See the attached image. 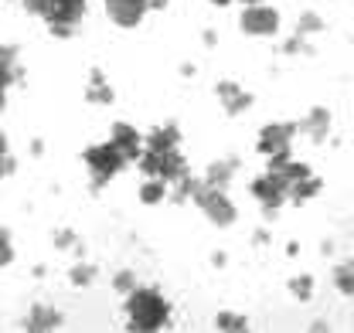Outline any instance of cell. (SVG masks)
Masks as SVG:
<instances>
[{"mask_svg": "<svg viewBox=\"0 0 354 333\" xmlns=\"http://www.w3.org/2000/svg\"><path fill=\"white\" fill-rule=\"evenodd\" d=\"M3 153H7V133L0 129V157H3Z\"/></svg>", "mask_w": 354, "mask_h": 333, "instance_id": "obj_30", "label": "cell"}, {"mask_svg": "<svg viewBox=\"0 0 354 333\" xmlns=\"http://www.w3.org/2000/svg\"><path fill=\"white\" fill-rule=\"evenodd\" d=\"M143 140H147V150H177L180 146V129L174 123L153 126Z\"/></svg>", "mask_w": 354, "mask_h": 333, "instance_id": "obj_15", "label": "cell"}, {"mask_svg": "<svg viewBox=\"0 0 354 333\" xmlns=\"http://www.w3.org/2000/svg\"><path fill=\"white\" fill-rule=\"evenodd\" d=\"M215 95H218L221 109L228 113V116H242L249 106H252V92H245L239 82H232V79H221L215 85Z\"/></svg>", "mask_w": 354, "mask_h": 333, "instance_id": "obj_10", "label": "cell"}, {"mask_svg": "<svg viewBox=\"0 0 354 333\" xmlns=\"http://www.w3.org/2000/svg\"><path fill=\"white\" fill-rule=\"evenodd\" d=\"M24 10L38 14L55 38H72L86 17V0H21Z\"/></svg>", "mask_w": 354, "mask_h": 333, "instance_id": "obj_2", "label": "cell"}, {"mask_svg": "<svg viewBox=\"0 0 354 333\" xmlns=\"http://www.w3.org/2000/svg\"><path fill=\"white\" fill-rule=\"evenodd\" d=\"M113 289L120 292V296H130L136 289V276H133L130 269H123V272H116V279H113Z\"/></svg>", "mask_w": 354, "mask_h": 333, "instance_id": "obj_24", "label": "cell"}, {"mask_svg": "<svg viewBox=\"0 0 354 333\" xmlns=\"http://www.w3.org/2000/svg\"><path fill=\"white\" fill-rule=\"evenodd\" d=\"M290 292H293V299H300V303L313 299V279H310V276H293V279H290Z\"/></svg>", "mask_w": 354, "mask_h": 333, "instance_id": "obj_21", "label": "cell"}, {"mask_svg": "<svg viewBox=\"0 0 354 333\" xmlns=\"http://www.w3.org/2000/svg\"><path fill=\"white\" fill-rule=\"evenodd\" d=\"M127 320H130V330L136 333L164 330L171 323V303L153 286H136L127 296Z\"/></svg>", "mask_w": 354, "mask_h": 333, "instance_id": "obj_1", "label": "cell"}, {"mask_svg": "<svg viewBox=\"0 0 354 333\" xmlns=\"http://www.w3.org/2000/svg\"><path fill=\"white\" fill-rule=\"evenodd\" d=\"M62 327V313L55 306H44V303H35L28 310V320H24V330L31 333H44V330H58Z\"/></svg>", "mask_w": 354, "mask_h": 333, "instance_id": "obj_12", "label": "cell"}, {"mask_svg": "<svg viewBox=\"0 0 354 333\" xmlns=\"http://www.w3.org/2000/svg\"><path fill=\"white\" fill-rule=\"evenodd\" d=\"M297 129H300L304 136H310L313 143H324L327 133H330V113H327L324 106H313V109H307V116L297 123Z\"/></svg>", "mask_w": 354, "mask_h": 333, "instance_id": "obj_11", "label": "cell"}, {"mask_svg": "<svg viewBox=\"0 0 354 333\" xmlns=\"http://www.w3.org/2000/svg\"><path fill=\"white\" fill-rule=\"evenodd\" d=\"M239 28L242 35H252V38H272L279 31V10L272 3H245Z\"/></svg>", "mask_w": 354, "mask_h": 333, "instance_id": "obj_6", "label": "cell"}, {"mask_svg": "<svg viewBox=\"0 0 354 333\" xmlns=\"http://www.w3.org/2000/svg\"><path fill=\"white\" fill-rule=\"evenodd\" d=\"M21 72H10V68H0V92H7L10 85H14V79H17Z\"/></svg>", "mask_w": 354, "mask_h": 333, "instance_id": "obj_29", "label": "cell"}, {"mask_svg": "<svg viewBox=\"0 0 354 333\" xmlns=\"http://www.w3.org/2000/svg\"><path fill=\"white\" fill-rule=\"evenodd\" d=\"M215 330H221V333H242V330H249V316H245V313L221 310L218 316H215Z\"/></svg>", "mask_w": 354, "mask_h": 333, "instance_id": "obj_18", "label": "cell"}, {"mask_svg": "<svg viewBox=\"0 0 354 333\" xmlns=\"http://www.w3.org/2000/svg\"><path fill=\"white\" fill-rule=\"evenodd\" d=\"M136 198H140V204H147V208H157V204H164V201L171 198V184H167L164 177H147V180L140 184Z\"/></svg>", "mask_w": 354, "mask_h": 333, "instance_id": "obj_14", "label": "cell"}, {"mask_svg": "<svg viewBox=\"0 0 354 333\" xmlns=\"http://www.w3.org/2000/svg\"><path fill=\"white\" fill-rule=\"evenodd\" d=\"M0 68L21 72V68H17V48H14V44H0Z\"/></svg>", "mask_w": 354, "mask_h": 333, "instance_id": "obj_26", "label": "cell"}, {"mask_svg": "<svg viewBox=\"0 0 354 333\" xmlns=\"http://www.w3.org/2000/svg\"><path fill=\"white\" fill-rule=\"evenodd\" d=\"M320 191H324V180H320L317 173H310V177L297 180V184L290 187V201H293V204H307V201H313Z\"/></svg>", "mask_w": 354, "mask_h": 333, "instance_id": "obj_17", "label": "cell"}, {"mask_svg": "<svg viewBox=\"0 0 354 333\" xmlns=\"http://www.w3.org/2000/svg\"><path fill=\"white\" fill-rule=\"evenodd\" d=\"M109 143L130 160V164H136L140 157H143V150H147V140H143V133L136 129L133 123H113L109 126Z\"/></svg>", "mask_w": 354, "mask_h": 333, "instance_id": "obj_8", "label": "cell"}, {"mask_svg": "<svg viewBox=\"0 0 354 333\" xmlns=\"http://www.w3.org/2000/svg\"><path fill=\"white\" fill-rule=\"evenodd\" d=\"M324 28H327V24H324V17H320V14H313V10L300 14V21H297V35H300V38L317 35V31H324Z\"/></svg>", "mask_w": 354, "mask_h": 333, "instance_id": "obj_19", "label": "cell"}, {"mask_svg": "<svg viewBox=\"0 0 354 333\" xmlns=\"http://www.w3.org/2000/svg\"><path fill=\"white\" fill-rule=\"evenodd\" d=\"M14 170H17L14 157H7V153H3V157H0V180H7V177H10Z\"/></svg>", "mask_w": 354, "mask_h": 333, "instance_id": "obj_28", "label": "cell"}, {"mask_svg": "<svg viewBox=\"0 0 354 333\" xmlns=\"http://www.w3.org/2000/svg\"><path fill=\"white\" fill-rule=\"evenodd\" d=\"M249 191H252V198L263 204L266 214L279 211L286 201H290V180H286L283 173H276V170H266L263 177H256Z\"/></svg>", "mask_w": 354, "mask_h": 333, "instance_id": "obj_5", "label": "cell"}, {"mask_svg": "<svg viewBox=\"0 0 354 333\" xmlns=\"http://www.w3.org/2000/svg\"><path fill=\"white\" fill-rule=\"evenodd\" d=\"M147 10H150V0H106L109 21H113L116 28H123V31L136 28V24L147 17Z\"/></svg>", "mask_w": 354, "mask_h": 333, "instance_id": "obj_9", "label": "cell"}, {"mask_svg": "<svg viewBox=\"0 0 354 333\" xmlns=\"http://www.w3.org/2000/svg\"><path fill=\"white\" fill-rule=\"evenodd\" d=\"M300 129L297 123H269L259 129V140H256V150L263 153V157H276V153H286V150H293V136H297Z\"/></svg>", "mask_w": 354, "mask_h": 333, "instance_id": "obj_7", "label": "cell"}, {"mask_svg": "<svg viewBox=\"0 0 354 333\" xmlns=\"http://www.w3.org/2000/svg\"><path fill=\"white\" fill-rule=\"evenodd\" d=\"M235 173H239V160L235 157H221V160H215V164L205 170V180L215 184V187H228Z\"/></svg>", "mask_w": 354, "mask_h": 333, "instance_id": "obj_16", "label": "cell"}, {"mask_svg": "<svg viewBox=\"0 0 354 333\" xmlns=\"http://www.w3.org/2000/svg\"><path fill=\"white\" fill-rule=\"evenodd\" d=\"M242 3H263V0H242Z\"/></svg>", "mask_w": 354, "mask_h": 333, "instance_id": "obj_32", "label": "cell"}, {"mask_svg": "<svg viewBox=\"0 0 354 333\" xmlns=\"http://www.w3.org/2000/svg\"><path fill=\"white\" fill-rule=\"evenodd\" d=\"M113 99H116V92H113V85L106 79V72L92 68L86 82V102H92V106H113Z\"/></svg>", "mask_w": 354, "mask_h": 333, "instance_id": "obj_13", "label": "cell"}, {"mask_svg": "<svg viewBox=\"0 0 354 333\" xmlns=\"http://www.w3.org/2000/svg\"><path fill=\"white\" fill-rule=\"evenodd\" d=\"M55 245L58 249H75L79 245V235L72 228H62V231H55Z\"/></svg>", "mask_w": 354, "mask_h": 333, "instance_id": "obj_27", "label": "cell"}, {"mask_svg": "<svg viewBox=\"0 0 354 333\" xmlns=\"http://www.w3.org/2000/svg\"><path fill=\"white\" fill-rule=\"evenodd\" d=\"M334 286H337V292H344V296H354V269L351 265H337V269H334Z\"/></svg>", "mask_w": 354, "mask_h": 333, "instance_id": "obj_20", "label": "cell"}, {"mask_svg": "<svg viewBox=\"0 0 354 333\" xmlns=\"http://www.w3.org/2000/svg\"><path fill=\"white\" fill-rule=\"evenodd\" d=\"M136 166L147 173V177H164L167 184H177L187 177V160L177 150H143V157L136 160Z\"/></svg>", "mask_w": 354, "mask_h": 333, "instance_id": "obj_4", "label": "cell"}, {"mask_svg": "<svg viewBox=\"0 0 354 333\" xmlns=\"http://www.w3.org/2000/svg\"><path fill=\"white\" fill-rule=\"evenodd\" d=\"M14 238H10V231L7 228H0V269H7L10 262H14Z\"/></svg>", "mask_w": 354, "mask_h": 333, "instance_id": "obj_23", "label": "cell"}, {"mask_svg": "<svg viewBox=\"0 0 354 333\" xmlns=\"http://www.w3.org/2000/svg\"><path fill=\"white\" fill-rule=\"evenodd\" d=\"M3 106H7V92H0V113H3Z\"/></svg>", "mask_w": 354, "mask_h": 333, "instance_id": "obj_31", "label": "cell"}, {"mask_svg": "<svg viewBox=\"0 0 354 333\" xmlns=\"http://www.w3.org/2000/svg\"><path fill=\"white\" fill-rule=\"evenodd\" d=\"M82 164L88 170V180H92V187L99 191V187H106L116 173H123V166L130 164L109 140H102V143H92L86 146V153H82Z\"/></svg>", "mask_w": 354, "mask_h": 333, "instance_id": "obj_3", "label": "cell"}, {"mask_svg": "<svg viewBox=\"0 0 354 333\" xmlns=\"http://www.w3.org/2000/svg\"><path fill=\"white\" fill-rule=\"evenodd\" d=\"M68 279H72V286H88V283L95 279V269L82 262V265H75V269H72V276H68Z\"/></svg>", "mask_w": 354, "mask_h": 333, "instance_id": "obj_25", "label": "cell"}, {"mask_svg": "<svg viewBox=\"0 0 354 333\" xmlns=\"http://www.w3.org/2000/svg\"><path fill=\"white\" fill-rule=\"evenodd\" d=\"M276 173H283V177H286V180H290V187H293V184H297V180H304V177H310V173H313V170H310L307 164H300V160H290V164L283 166V170H276Z\"/></svg>", "mask_w": 354, "mask_h": 333, "instance_id": "obj_22", "label": "cell"}]
</instances>
